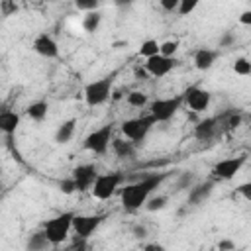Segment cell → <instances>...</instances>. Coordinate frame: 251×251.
<instances>
[{"mask_svg":"<svg viewBox=\"0 0 251 251\" xmlns=\"http://www.w3.org/2000/svg\"><path fill=\"white\" fill-rule=\"evenodd\" d=\"M233 43V33L231 31H226L222 37H220V47H227Z\"/></svg>","mask_w":251,"mask_h":251,"instance_id":"obj_36","label":"cell"},{"mask_svg":"<svg viewBox=\"0 0 251 251\" xmlns=\"http://www.w3.org/2000/svg\"><path fill=\"white\" fill-rule=\"evenodd\" d=\"M104 222V216L102 214H90V216H76L75 214V218H73V229H75V233L78 235V237H90L96 229H98V226Z\"/></svg>","mask_w":251,"mask_h":251,"instance_id":"obj_10","label":"cell"},{"mask_svg":"<svg viewBox=\"0 0 251 251\" xmlns=\"http://www.w3.org/2000/svg\"><path fill=\"white\" fill-rule=\"evenodd\" d=\"M192 180H194V175H192L190 171H188V173H182V175H180V178H178V182H176V190H182V188H190Z\"/></svg>","mask_w":251,"mask_h":251,"instance_id":"obj_30","label":"cell"},{"mask_svg":"<svg viewBox=\"0 0 251 251\" xmlns=\"http://www.w3.org/2000/svg\"><path fill=\"white\" fill-rule=\"evenodd\" d=\"M75 127H76V120H75V118L63 122V124L57 127V131H55V141H57L59 145L69 143L71 137H73V133H75Z\"/></svg>","mask_w":251,"mask_h":251,"instance_id":"obj_18","label":"cell"},{"mask_svg":"<svg viewBox=\"0 0 251 251\" xmlns=\"http://www.w3.org/2000/svg\"><path fill=\"white\" fill-rule=\"evenodd\" d=\"M161 2V8L165 10V12H175L176 8H178V2L180 0H159Z\"/></svg>","mask_w":251,"mask_h":251,"instance_id":"obj_33","label":"cell"},{"mask_svg":"<svg viewBox=\"0 0 251 251\" xmlns=\"http://www.w3.org/2000/svg\"><path fill=\"white\" fill-rule=\"evenodd\" d=\"M216 57H218V51H212V49H198L196 51V55H194V67L198 69V71H208L212 65H214V61H216Z\"/></svg>","mask_w":251,"mask_h":251,"instance_id":"obj_17","label":"cell"},{"mask_svg":"<svg viewBox=\"0 0 251 251\" xmlns=\"http://www.w3.org/2000/svg\"><path fill=\"white\" fill-rule=\"evenodd\" d=\"M18 12V6L12 0H0V16H10Z\"/></svg>","mask_w":251,"mask_h":251,"instance_id":"obj_31","label":"cell"},{"mask_svg":"<svg viewBox=\"0 0 251 251\" xmlns=\"http://www.w3.org/2000/svg\"><path fill=\"white\" fill-rule=\"evenodd\" d=\"M214 190V182H202V184H196L190 188L188 192V204H202Z\"/></svg>","mask_w":251,"mask_h":251,"instance_id":"obj_16","label":"cell"},{"mask_svg":"<svg viewBox=\"0 0 251 251\" xmlns=\"http://www.w3.org/2000/svg\"><path fill=\"white\" fill-rule=\"evenodd\" d=\"M165 204H167V196H155V198H147L145 200V208L149 212L161 210V208H165Z\"/></svg>","mask_w":251,"mask_h":251,"instance_id":"obj_26","label":"cell"},{"mask_svg":"<svg viewBox=\"0 0 251 251\" xmlns=\"http://www.w3.org/2000/svg\"><path fill=\"white\" fill-rule=\"evenodd\" d=\"M210 98H212L210 92L204 90V88H200V86H190L184 92V96H182V100L186 102V106L190 110H194V112H204L210 106Z\"/></svg>","mask_w":251,"mask_h":251,"instance_id":"obj_12","label":"cell"},{"mask_svg":"<svg viewBox=\"0 0 251 251\" xmlns=\"http://www.w3.org/2000/svg\"><path fill=\"white\" fill-rule=\"evenodd\" d=\"M237 192H239V194H243V198H245V200H249V198H251V184H249V182L239 184V186H237Z\"/></svg>","mask_w":251,"mask_h":251,"instance_id":"obj_35","label":"cell"},{"mask_svg":"<svg viewBox=\"0 0 251 251\" xmlns=\"http://www.w3.org/2000/svg\"><path fill=\"white\" fill-rule=\"evenodd\" d=\"M47 110H49V104H47L45 100H37V102H31L25 112H27V116H29L31 120L41 122V120L47 116Z\"/></svg>","mask_w":251,"mask_h":251,"instance_id":"obj_20","label":"cell"},{"mask_svg":"<svg viewBox=\"0 0 251 251\" xmlns=\"http://www.w3.org/2000/svg\"><path fill=\"white\" fill-rule=\"evenodd\" d=\"M245 161H247V157H245V155H239V157H231V159L218 161V163L214 165L212 173H214V176H216V178L229 180V178H233V176L239 173V169L245 165Z\"/></svg>","mask_w":251,"mask_h":251,"instance_id":"obj_9","label":"cell"},{"mask_svg":"<svg viewBox=\"0 0 251 251\" xmlns=\"http://www.w3.org/2000/svg\"><path fill=\"white\" fill-rule=\"evenodd\" d=\"M100 22H102V14H100L98 10H90V12H86V16L82 18V27H84V31L94 33V31L98 29Z\"/></svg>","mask_w":251,"mask_h":251,"instance_id":"obj_22","label":"cell"},{"mask_svg":"<svg viewBox=\"0 0 251 251\" xmlns=\"http://www.w3.org/2000/svg\"><path fill=\"white\" fill-rule=\"evenodd\" d=\"M133 73H135V78H139V80H143V78H147V76H149V73H147L145 69H141V67H137Z\"/></svg>","mask_w":251,"mask_h":251,"instance_id":"obj_38","label":"cell"},{"mask_svg":"<svg viewBox=\"0 0 251 251\" xmlns=\"http://www.w3.org/2000/svg\"><path fill=\"white\" fill-rule=\"evenodd\" d=\"M110 145H112V149H114V153L118 155V157H131L133 155V151H135V143L133 141H129V139H112L110 141Z\"/></svg>","mask_w":251,"mask_h":251,"instance_id":"obj_19","label":"cell"},{"mask_svg":"<svg viewBox=\"0 0 251 251\" xmlns=\"http://www.w3.org/2000/svg\"><path fill=\"white\" fill-rule=\"evenodd\" d=\"M127 104L133 106V108H143L147 104V94L139 92V90H133L127 94Z\"/></svg>","mask_w":251,"mask_h":251,"instance_id":"obj_25","label":"cell"},{"mask_svg":"<svg viewBox=\"0 0 251 251\" xmlns=\"http://www.w3.org/2000/svg\"><path fill=\"white\" fill-rule=\"evenodd\" d=\"M33 51L37 55H41V57H47V59L59 57V45L49 33H39L33 39Z\"/></svg>","mask_w":251,"mask_h":251,"instance_id":"obj_13","label":"cell"},{"mask_svg":"<svg viewBox=\"0 0 251 251\" xmlns=\"http://www.w3.org/2000/svg\"><path fill=\"white\" fill-rule=\"evenodd\" d=\"M100 4H102V0H75V6H76L78 10H84V12L96 10Z\"/></svg>","mask_w":251,"mask_h":251,"instance_id":"obj_29","label":"cell"},{"mask_svg":"<svg viewBox=\"0 0 251 251\" xmlns=\"http://www.w3.org/2000/svg\"><path fill=\"white\" fill-rule=\"evenodd\" d=\"M116 6H120V8H126V6H129L133 0H112Z\"/></svg>","mask_w":251,"mask_h":251,"instance_id":"obj_41","label":"cell"},{"mask_svg":"<svg viewBox=\"0 0 251 251\" xmlns=\"http://www.w3.org/2000/svg\"><path fill=\"white\" fill-rule=\"evenodd\" d=\"M124 182V175L122 173H106V175H98L96 176V180H94V184H92V194H94V198H98V200H108L116 190H118V186Z\"/></svg>","mask_w":251,"mask_h":251,"instance_id":"obj_6","label":"cell"},{"mask_svg":"<svg viewBox=\"0 0 251 251\" xmlns=\"http://www.w3.org/2000/svg\"><path fill=\"white\" fill-rule=\"evenodd\" d=\"M176 49H178V41H176V39H173V41H165V43L159 45V53L165 55V57H173V55L176 53Z\"/></svg>","mask_w":251,"mask_h":251,"instance_id":"obj_27","label":"cell"},{"mask_svg":"<svg viewBox=\"0 0 251 251\" xmlns=\"http://www.w3.org/2000/svg\"><path fill=\"white\" fill-rule=\"evenodd\" d=\"M218 247H220V249H233V243H231V241H220Z\"/></svg>","mask_w":251,"mask_h":251,"instance_id":"obj_42","label":"cell"},{"mask_svg":"<svg viewBox=\"0 0 251 251\" xmlns=\"http://www.w3.org/2000/svg\"><path fill=\"white\" fill-rule=\"evenodd\" d=\"M59 188L65 192V194H73L76 188H75V182H73V178H65V180H61L59 182Z\"/></svg>","mask_w":251,"mask_h":251,"instance_id":"obj_32","label":"cell"},{"mask_svg":"<svg viewBox=\"0 0 251 251\" xmlns=\"http://www.w3.org/2000/svg\"><path fill=\"white\" fill-rule=\"evenodd\" d=\"M49 245H51V243H49V239H47L45 231L33 233V235H29V237H27V241H25V247H27V249H31V251H41V249H47Z\"/></svg>","mask_w":251,"mask_h":251,"instance_id":"obj_21","label":"cell"},{"mask_svg":"<svg viewBox=\"0 0 251 251\" xmlns=\"http://www.w3.org/2000/svg\"><path fill=\"white\" fill-rule=\"evenodd\" d=\"M218 133V120L216 118H204L194 127V137L198 141H210Z\"/></svg>","mask_w":251,"mask_h":251,"instance_id":"obj_14","label":"cell"},{"mask_svg":"<svg viewBox=\"0 0 251 251\" xmlns=\"http://www.w3.org/2000/svg\"><path fill=\"white\" fill-rule=\"evenodd\" d=\"M165 173H159V175H147V176H143L141 180H137V182H133V184H127L126 188H122V204H124V208L126 210H129V212H133V210H139L143 204H145V200L149 198V194L165 180Z\"/></svg>","mask_w":251,"mask_h":251,"instance_id":"obj_1","label":"cell"},{"mask_svg":"<svg viewBox=\"0 0 251 251\" xmlns=\"http://www.w3.org/2000/svg\"><path fill=\"white\" fill-rule=\"evenodd\" d=\"M198 2H200V0H180L176 10H178L180 16H188V14L198 6Z\"/></svg>","mask_w":251,"mask_h":251,"instance_id":"obj_28","label":"cell"},{"mask_svg":"<svg viewBox=\"0 0 251 251\" xmlns=\"http://www.w3.org/2000/svg\"><path fill=\"white\" fill-rule=\"evenodd\" d=\"M71 249L75 251V249H78V251H82V249H88V243H86V237H78L76 235V239L73 241V245H71Z\"/></svg>","mask_w":251,"mask_h":251,"instance_id":"obj_34","label":"cell"},{"mask_svg":"<svg viewBox=\"0 0 251 251\" xmlns=\"http://www.w3.org/2000/svg\"><path fill=\"white\" fill-rule=\"evenodd\" d=\"M159 53V43L155 41V39H147V41H143L141 43V47H139V55L141 57H151V55H157Z\"/></svg>","mask_w":251,"mask_h":251,"instance_id":"obj_23","label":"cell"},{"mask_svg":"<svg viewBox=\"0 0 251 251\" xmlns=\"http://www.w3.org/2000/svg\"><path fill=\"white\" fill-rule=\"evenodd\" d=\"M175 67H176V59H175V57H165V55H161V53L151 55V57H147V61H145V71H147L151 76H157V78L169 75Z\"/></svg>","mask_w":251,"mask_h":251,"instance_id":"obj_8","label":"cell"},{"mask_svg":"<svg viewBox=\"0 0 251 251\" xmlns=\"http://www.w3.org/2000/svg\"><path fill=\"white\" fill-rule=\"evenodd\" d=\"M112 82H114V76H102L98 80H92L86 84L84 88V100L88 106H100L104 104L110 94H112Z\"/></svg>","mask_w":251,"mask_h":251,"instance_id":"obj_3","label":"cell"},{"mask_svg":"<svg viewBox=\"0 0 251 251\" xmlns=\"http://www.w3.org/2000/svg\"><path fill=\"white\" fill-rule=\"evenodd\" d=\"M239 22H241V24H245V25H249V24H251V12H249V10H245V12L239 16Z\"/></svg>","mask_w":251,"mask_h":251,"instance_id":"obj_37","label":"cell"},{"mask_svg":"<svg viewBox=\"0 0 251 251\" xmlns=\"http://www.w3.org/2000/svg\"><path fill=\"white\" fill-rule=\"evenodd\" d=\"M182 104V96H173V98H159L155 102H151V116L155 122H169L176 110Z\"/></svg>","mask_w":251,"mask_h":251,"instance_id":"obj_7","label":"cell"},{"mask_svg":"<svg viewBox=\"0 0 251 251\" xmlns=\"http://www.w3.org/2000/svg\"><path fill=\"white\" fill-rule=\"evenodd\" d=\"M133 231H135V237H145V233H147L143 226H135V227H133Z\"/></svg>","mask_w":251,"mask_h":251,"instance_id":"obj_39","label":"cell"},{"mask_svg":"<svg viewBox=\"0 0 251 251\" xmlns=\"http://www.w3.org/2000/svg\"><path fill=\"white\" fill-rule=\"evenodd\" d=\"M73 218H75L73 212H65V214H59V216H55V218L45 222L43 231H45V235H47L51 245H59V243H63L67 239V235H69V231L73 227Z\"/></svg>","mask_w":251,"mask_h":251,"instance_id":"obj_2","label":"cell"},{"mask_svg":"<svg viewBox=\"0 0 251 251\" xmlns=\"http://www.w3.org/2000/svg\"><path fill=\"white\" fill-rule=\"evenodd\" d=\"M233 71H235V75H241V76L251 75V63H249V59H247V57H239V59H235V63H233Z\"/></svg>","mask_w":251,"mask_h":251,"instance_id":"obj_24","label":"cell"},{"mask_svg":"<svg viewBox=\"0 0 251 251\" xmlns=\"http://www.w3.org/2000/svg\"><path fill=\"white\" fill-rule=\"evenodd\" d=\"M20 126V116L12 110H0V131L6 133L8 137L16 133Z\"/></svg>","mask_w":251,"mask_h":251,"instance_id":"obj_15","label":"cell"},{"mask_svg":"<svg viewBox=\"0 0 251 251\" xmlns=\"http://www.w3.org/2000/svg\"><path fill=\"white\" fill-rule=\"evenodd\" d=\"M112 133H114V124H106L94 131H90L86 137H84V149L96 153V155H104L110 147V141H112Z\"/></svg>","mask_w":251,"mask_h":251,"instance_id":"obj_5","label":"cell"},{"mask_svg":"<svg viewBox=\"0 0 251 251\" xmlns=\"http://www.w3.org/2000/svg\"><path fill=\"white\" fill-rule=\"evenodd\" d=\"M155 124L153 116H143V118H131V120H126L122 124V133L126 135V139L133 141V143H141L145 139V135L149 133L151 126Z\"/></svg>","mask_w":251,"mask_h":251,"instance_id":"obj_4","label":"cell"},{"mask_svg":"<svg viewBox=\"0 0 251 251\" xmlns=\"http://www.w3.org/2000/svg\"><path fill=\"white\" fill-rule=\"evenodd\" d=\"M96 176H98V171H96L94 165H78V167L73 171V175H71V178H73V182H75V188L80 190V192L92 188Z\"/></svg>","mask_w":251,"mask_h":251,"instance_id":"obj_11","label":"cell"},{"mask_svg":"<svg viewBox=\"0 0 251 251\" xmlns=\"http://www.w3.org/2000/svg\"><path fill=\"white\" fill-rule=\"evenodd\" d=\"M145 249H147V251H163L165 247L159 245V243H149V245H145Z\"/></svg>","mask_w":251,"mask_h":251,"instance_id":"obj_40","label":"cell"}]
</instances>
